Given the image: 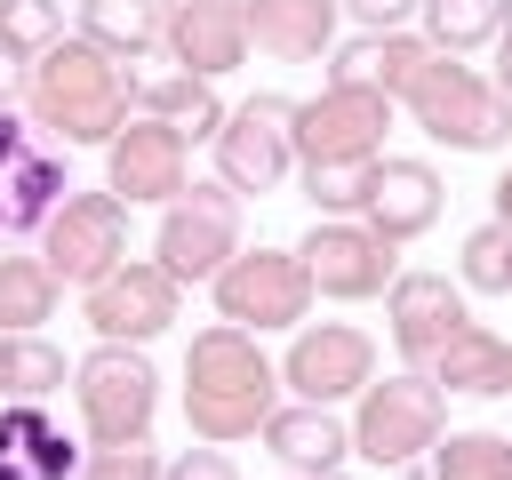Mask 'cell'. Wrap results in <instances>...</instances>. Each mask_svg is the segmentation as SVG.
Returning a JSON list of instances; mask_svg holds the SVG:
<instances>
[{
    "mask_svg": "<svg viewBox=\"0 0 512 480\" xmlns=\"http://www.w3.org/2000/svg\"><path fill=\"white\" fill-rule=\"evenodd\" d=\"M24 112L56 144H112L136 120V80L96 48V40H56L24 64Z\"/></svg>",
    "mask_w": 512,
    "mask_h": 480,
    "instance_id": "cell-1",
    "label": "cell"
},
{
    "mask_svg": "<svg viewBox=\"0 0 512 480\" xmlns=\"http://www.w3.org/2000/svg\"><path fill=\"white\" fill-rule=\"evenodd\" d=\"M272 392H280V368L256 352L248 328L216 320L184 344V424H192V440H216V448L264 440V424L280 408Z\"/></svg>",
    "mask_w": 512,
    "mask_h": 480,
    "instance_id": "cell-2",
    "label": "cell"
},
{
    "mask_svg": "<svg viewBox=\"0 0 512 480\" xmlns=\"http://www.w3.org/2000/svg\"><path fill=\"white\" fill-rule=\"evenodd\" d=\"M72 400H80V432H88L96 448H128V440H144L152 416H160V376H152L144 344L96 336V352L72 360Z\"/></svg>",
    "mask_w": 512,
    "mask_h": 480,
    "instance_id": "cell-3",
    "label": "cell"
},
{
    "mask_svg": "<svg viewBox=\"0 0 512 480\" xmlns=\"http://www.w3.org/2000/svg\"><path fill=\"white\" fill-rule=\"evenodd\" d=\"M448 432V392L432 368H408V376H384L360 392V416H352V456H368L376 472H408L416 456H432Z\"/></svg>",
    "mask_w": 512,
    "mask_h": 480,
    "instance_id": "cell-4",
    "label": "cell"
},
{
    "mask_svg": "<svg viewBox=\"0 0 512 480\" xmlns=\"http://www.w3.org/2000/svg\"><path fill=\"white\" fill-rule=\"evenodd\" d=\"M400 104H408L416 128H424L432 144H448V152H504V144H512V96H504L496 80H480L472 64H456V56H432L424 80H416Z\"/></svg>",
    "mask_w": 512,
    "mask_h": 480,
    "instance_id": "cell-5",
    "label": "cell"
},
{
    "mask_svg": "<svg viewBox=\"0 0 512 480\" xmlns=\"http://www.w3.org/2000/svg\"><path fill=\"white\" fill-rule=\"evenodd\" d=\"M208 296H216V320L264 336V328H304V312H312L320 288H312V272H304L296 248H240L208 280Z\"/></svg>",
    "mask_w": 512,
    "mask_h": 480,
    "instance_id": "cell-6",
    "label": "cell"
},
{
    "mask_svg": "<svg viewBox=\"0 0 512 480\" xmlns=\"http://www.w3.org/2000/svg\"><path fill=\"white\" fill-rule=\"evenodd\" d=\"M152 256L176 272V280H216L232 256H240V192L216 176V184H184L176 200H168V216H160V240H152Z\"/></svg>",
    "mask_w": 512,
    "mask_h": 480,
    "instance_id": "cell-7",
    "label": "cell"
},
{
    "mask_svg": "<svg viewBox=\"0 0 512 480\" xmlns=\"http://www.w3.org/2000/svg\"><path fill=\"white\" fill-rule=\"evenodd\" d=\"M288 168H296V96L256 88V96L232 104L224 128H216V176H224L240 200H256V192H272Z\"/></svg>",
    "mask_w": 512,
    "mask_h": 480,
    "instance_id": "cell-8",
    "label": "cell"
},
{
    "mask_svg": "<svg viewBox=\"0 0 512 480\" xmlns=\"http://www.w3.org/2000/svg\"><path fill=\"white\" fill-rule=\"evenodd\" d=\"M40 256L64 288H96L112 264H128V200L104 192H64V208L40 224Z\"/></svg>",
    "mask_w": 512,
    "mask_h": 480,
    "instance_id": "cell-9",
    "label": "cell"
},
{
    "mask_svg": "<svg viewBox=\"0 0 512 480\" xmlns=\"http://www.w3.org/2000/svg\"><path fill=\"white\" fill-rule=\"evenodd\" d=\"M296 256H304L312 288H320V296H336V304L384 296V288L400 280V240H384L368 216H320V224L296 240Z\"/></svg>",
    "mask_w": 512,
    "mask_h": 480,
    "instance_id": "cell-10",
    "label": "cell"
},
{
    "mask_svg": "<svg viewBox=\"0 0 512 480\" xmlns=\"http://www.w3.org/2000/svg\"><path fill=\"white\" fill-rule=\"evenodd\" d=\"M392 128V96L360 80H328L320 96H296V168L312 160H376Z\"/></svg>",
    "mask_w": 512,
    "mask_h": 480,
    "instance_id": "cell-11",
    "label": "cell"
},
{
    "mask_svg": "<svg viewBox=\"0 0 512 480\" xmlns=\"http://www.w3.org/2000/svg\"><path fill=\"white\" fill-rule=\"evenodd\" d=\"M80 304H88V328H96V336H112V344H152V336L184 312V280H176L160 256H128V264H112L96 288H80Z\"/></svg>",
    "mask_w": 512,
    "mask_h": 480,
    "instance_id": "cell-12",
    "label": "cell"
},
{
    "mask_svg": "<svg viewBox=\"0 0 512 480\" xmlns=\"http://www.w3.org/2000/svg\"><path fill=\"white\" fill-rule=\"evenodd\" d=\"M104 184L128 200V208H168L184 184H192V136L136 112L112 144H104Z\"/></svg>",
    "mask_w": 512,
    "mask_h": 480,
    "instance_id": "cell-13",
    "label": "cell"
},
{
    "mask_svg": "<svg viewBox=\"0 0 512 480\" xmlns=\"http://www.w3.org/2000/svg\"><path fill=\"white\" fill-rule=\"evenodd\" d=\"M280 384H288L296 400H320V408L360 400V392L376 384V344H368V328H352V320L296 328V344H288V360H280Z\"/></svg>",
    "mask_w": 512,
    "mask_h": 480,
    "instance_id": "cell-14",
    "label": "cell"
},
{
    "mask_svg": "<svg viewBox=\"0 0 512 480\" xmlns=\"http://www.w3.org/2000/svg\"><path fill=\"white\" fill-rule=\"evenodd\" d=\"M384 320H392L400 360H408V368H432V352L472 320V312H464V280H448V272H400V280L384 288Z\"/></svg>",
    "mask_w": 512,
    "mask_h": 480,
    "instance_id": "cell-15",
    "label": "cell"
},
{
    "mask_svg": "<svg viewBox=\"0 0 512 480\" xmlns=\"http://www.w3.org/2000/svg\"><path fill=\"white\" fill-rule=\"evenodd\" d=\"M248 0H168V56L176 72L224 80L248 64Z\"/></svg>",
    "mask_w": 512,
    "mask_h": 480,
    "instance_id": "cell-16",
    "label": "cell"
},
{
    "mask_svg": "<svg viewBox=\"0 0 512 480\" xmlns=\"http://www.w3.org/2000/svg\"><path fill=\"white\" fill-rule=\"evenodd\" d=\"M440 200H448V184H440V168H432V160H416V152H384L360 216H368L384 240H416V232H432V224H440Z\"/></svg>",
    "mask_w": 512,
    "mask_h": 480,
    "instance_id": "cell-17",
    "label": "cell"
},
{
    "mask_svg": "<svg viewBox=\"0 0 512 480\" xmlns=\"http://www.w3.org/2000/svg\"><path fill=\"white\" fill-rule=\"evenodd\" d=\"M432 56H440V48H432L424 32H408V24H400V32H360V40H344V48H336L328 80H360V88H384V96L400 104V96L424 80V64H432Z\"/></svg>",
    "mask_w": 512,
    "mask_h": 480,
    "instance_id": "cell-18",
    "label": "cell"
},
{
    "mask_svg": "<svg viewBox=\"0 0 512 480\" xmlns=\"http://www.w3.org/2000/svg\"><path fill=\"white\" fill-rule=\"evenodd\" d=\"M344 0H248V40L280 64H320L336 48Z\"/></svg>",
    "mask_w": 512,
    "mask_h": 480,
    "instance_id": "cell-19",
    "label": "cell"
},
{
    "mask_svg": "<svg viewBox=\"0 0 512 480\" xmlns=\"http://www.w3.org/2000/svg\"><path fill=\"white\" fill-rule=\"evenodd\" d=\"M264 448H272L288 472H344L352 432L336 424V408H320V400H288V408H272Z\"/></svg>",
    "mask_w": 512,
    "mask_h": 480,
    "instance_id": "cell-20",
    "label": "cell"
},
{
    "mask_svg": "<svg viewBox=\"0 0 512 480\" xmlns=\"http://www.w3.org/2000/svg\"><path fill=\"white\" fill-rule=\"evenodd\" d=\"M432 376H440V392H464V400H496V392H512V344L496 336V328H480V320H464L440 352H432Z\"/></svg>",
    "mask_w": 512,
    "mask_h": 480,
    "instance_id": "cell-21",
    "label": "cell"
},
{
    "mask_svg": "<svg viewBox=\"0 0 512 480\" xmlns=\"http://www.w3.org/2000/svg\"><path fill=\"white\" fill-rule=\"evenodd\" d=\"M80 40H96L112 64H136L168 48V0H80Z\"/></svg>",
    "mask_w": 512,
    "mask_h": 480,
    "instance_id": "cell-22",
    "label": "cell"
},
{
    "mask_svg": "<svg viewBox=\"0 0 512 480\" xmlns=\"http://www.w3.org/2000/svg\"><path fill=\"white\" fill-rule=\"evenodd\" d=\"M72 144H56V136H40L8 176H0V192H8V216H16V232H40L56 208H64V192H72V160H64Z\"/></svg>",
    "mask_w": 512,
    "mask_h": 480,
    "instance_id": "cell-23",
    "label": "cell"
},
{
    "mask_svg": "<svg viewBox=\"0 0 512 480\" xmlns=\"http://www.w3.org/2000/svg\"><path fill=\"white\" fill-rule=\"evenodd\" d=\"M136 112L184 128V136H216L224 128V104H216V80L200 72H160V80H136Z\"/></svg>",
    "mask_w": 512,
    "mask_h": 480,
    "instance_id": "cell-24",
    "label": "cell"
},
{
    "mask_svg": "<svg viewBox=\"0 0 512 480\" xmlns=\"http://www.w3.org/2000/svg\"><path fill=\"white\" fill-rule=\"evenodd\" d=\"M72 384V368H64V352L40 336V328H16V336H0V400H56Z\"/></svg>",
    "mask_w": 512,
    "mask_h": 480,
    "instance_id": "cell-25",
    "label": "cell"
},
{
    "mask_svg": "<svg viewBox=\"0 0 512 480\" xmlns=\"http://www.w3.org/2000/svg\"><path fill=\"white\" fill-rule=\"evenodd\" d=\"M56 296H64V280L48 272V256H0V336L56 320Z\"/></svg>",
    "mask_w": 512,
    "mask_h": 480,
    "instance_id": "cell-26",
    "label": "cell"
},
{
    "mask_svg": "<svg viewBox=\"0 0 512 480\" xmlns=\"http://www.w3.org/2000/svg\"><path fill=\"white\" fill-rule=\"evenodd\" d=\"M416 16H424V40L440 56H472L480 40L504 32V0H424Z\"/></svg>",
    "mask_w": 512,
    "mask_h": 480,
    "instance_id": "cell-27",
    "label": "cell"
},
{
    "mask_svg": "<svg viewBox=\"0 0 512 480\" xmlns=\"http://www.w3.org/2000/svg\"><path fill=\"white\" fill-rule=\"evenodd\" d=\"M432 480H512V432H440Z\"/></svg>",
    "mask_w": 512,
    "mask_h": 480,
    "instance_id": "cell-28",
    "label": "cell"
},
{
    "mask_svg": "<svg viewBox=\"0 0 512 480\" xmlns=\"http://www.w3.org/2000/svg\"><path fill=\"white\" fill-rule=\"evenodd\" d=\"M384 160V152H376ZM376 160H312L304 168V200L320 216H360L368 208V184H376Z\"/></svg>",
    "mask_w": 512,
    "mask_h": 480,
    "instance_id": "cell-29",
    "label": "cell"
},
{
    "mask_svg": "<svg viewBox=\"0 0 512 480\" xmlns=\"http://www.w3.org/2000/svg\"><path fill=\"white\" fill-rule=\"evenodd\" d=\"M456 280L480 288V296H512V224H504V216H488L480 232H464V264H456Z\"/></svg>",
    "mask_w": 512,
    "mask_h": 480,
    "instance_id": "cell-30",
    "label": "cell"
},
{
    "mask_svg": "<svg viewBox=\"0 0 512 480\" xmlns=\"http://www.w3.org/2000/svg\"><path fill=\"white\" fill-rule=\"evenodd\" d=\"M0 40L16 56H40V48L64 40V8L56 0H0Z\"/></svg>",
    "mask_w": 512,
    "mask_h": 480,
    "instance_id": "cell-31",
    "label": "cell"
},
{
    "mask_svg": "<svg viewBox=\"0 0 512 480\" xmlns=\"http://www.w3.org/2000/svg\"><path fill=\"white\" fill-rule=\"evenodd\" d=\"M80 480H168V464L152 456V440H128V448H88Z\"/></svg>",
    "mask_w": 512,
    "mask_h": 480,
    "instance_id": "cell-32",
    "label": "cell"
},
{
    "mask_svg": "<svg viewBox=\"0 0 512 480\" xmlns=\"http://www.w3.org/2000/svg\"><path fill=\"white\" fill-rule=\"evenodd\" d=\"M24 464H32V480H80V464H88V456H80V440H72V432H56V424H48V432L24 448Z\"/></svg>",
    "mask_w": 512,
    "mask_h": 480,
    "instance_id": "cell-33",
    "label": "cell"
},
{
    "mask_svg": "<svg viewBox=\"0 0 512 480\" xmlns=\"http://www.w3.org/2000/svg\"><path fill=\"white\" fill-rule=\"evenodd\" d=\"M40 432H48V408H40V400H0V456H8V448L24 456Z\"/></svg>",
    "mask_w": 512,
    "mask_h": 480,
    "instance_id": "cell-34",
    "label": "cell"
},
{
    "mask_svg": "<svg viewBox=\"0 0 512 480\" xmlns=\"http://www.w3.org/2000/svg\"><path fill=\"white\" fill-rule=\"evenodd\" d=\"M168 480H240V464L216 448V440H200V448H184V456H168Z\"/></svg>",
    "mask_w": 512,
    "mask_h": 480,
    "instance_id": "cell-35",
    "label": "cell"
},
{
    "mask_svg": "<svg viewBox=\"0 0 512 480\" xmlns=\"http://www.w3.org/2000/svg\"><path fill=\"white\" fill-rule=\"evenodd\" d=\"M416 8H424V0H344V16H352L360 32H400Z\"/></svg>",
    "mask_w": 512,
    "mask_h": 480,
    "instance_id": "cell-36",
    "label": "cell"
},
{
    "mask_svg": "<svg viewBox=\"0 0 512 480\" xmlns=\"http://www.w3.org/2000/svg\"><path fill=\"white\" fill-rule=\"evenodd\" d=\"M32 144H40V128H32V112H16V104H0V176H8V168H16V160H24Z\"/></svg>",
    "mask_w": 512,
    "mask_h": 480,
    "instance_id": "cell-37",
    "label": "cell"
},
{
    "mask_svg": "<svg viewBox=\"0 0 512 480\" xmlns=\"http://www.w3.org/2000/svg\"><path fill=\"white\" fill-rule=\"evenodd\" d=\"M24 64H32V56H16V48L0 40V104H16V96H24Z\"/></svg>",
    "mask_w": 512,
    "mask_h": 480,
    "instance_id": "cell-38",
    "label": "cell"
},
{
    "mask_svg": "<svg viewBox=\"0 0 512 480\" xmlns=\"http://www.w3.org/2000/svg\"><path fill=\"white\" fill-rule=\"evenodd\" d=\"M488 80H496V88H504V96H512V24H504V32H496V72H488Z\"/></svg>",
    "mask_w": 512,
    "mask_h": 480,
    "instance_id": "cell-39",
    "label": "cell"
},
{
    "mask_svg": "<svg viewBox=\"0 0 512 480\" xmlns=\"http://www.w3.org/2000/svg\"><path fill=\"white\" fill-rule=\"evenodd\" d=\"M0 480H32V464H24L16 448H8V456H0Z\"/></svg>",
    "mask_w": 512,
    "mask_h": 480,
    "instance_id": "cell-40",
    "label": "cell"
},
{
    "mask_svg": "<svg viewBox=\"0 0 512 480\" xmlns=\"http://www.w3.org/2000/svg\"><path fill=\"white\" fill-rule=\"evenodd\" d=\"M496 216H504V224H512V168H504V176H496Z\"/></svg>",
    "mask_w": 512,
    "mask_h": 480,
    "instance_id": "cell-41",
    "label": "cell"
},
{
    "mask_svg": "<svg viewBox=\"0 0 512 480\" xmlns=\"http://www.w3.org/2000/svg\"><path fill=\"white\" fill-rule=\"evenodd\" d=\"M8 232H16V216H8V192H0V240H8Z\"/></svg>",
    "mask_w": 512,
    "mask_h": 480,
    "instance_id": "cell-42",
    "label": "cell"
},
{
    "mask_svg": "<svg viewBox=\"0 0 512 480\" xmlns=\"http://www.w3.org/2000/svg\"><path fill=\"white\" fill-rule=\"evenodd\" d=\"M288 480H344V472H288Z\"/></svg>",
    "mask_w": 512,
    "mask_h": 480,
    "instance_id": "cell-43",
    "label": "cell"
},
{
    "mask_svg": "<svg viewBox=\"0 0 512 480\" xmlns=\"http://www.w3.org/2000/svg\"><path fill=\"white\" fill-rule=\"evenodd\" d=\"M504 24H512V0H504Z\"/></svg>",
    "mask_w": 512,
    "mask_h": 480,
    "instance_id": "cell-44",
    "label": "cell"
}]
</instances>
